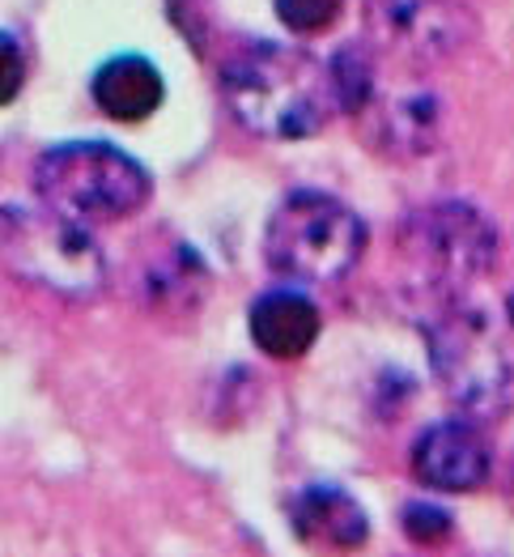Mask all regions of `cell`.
<instances>
[{"label": "cell", "instance_id": "obj_9", "mask_svg": "<svg viewBox=\"0 0 514 557\" xmlns=\"http://www.w3.org/2000/svg\"><path fill=\"white\" fill-rule=\"evenodd\" d=\"M489 443L467 421H438L413 443V476L425 490L442 494H472L489 481Z\"/></svg>", "mask_w": 514, "mask_h": 557}, {"label": "cell", "instance_id": "obj_16", "mask_svg": "<svg viewBox=\"0 0 514 557\" xmlns=\"http://www.w3.org/2000/svg\"><path fill=\"white\" fill-rule=\"evenodd\" d=\"M4 102H13L17 98V90H22V77H26V64H22V47H17V39L4 30Z\"/></svg>", "mask_w": 514, "mask_h": 557}, {"label": "cell", "instance_id": "obj_7", "mask_svg": "<svg viewBox=\"0 0 514 557\" xmlns=\"http://www.w3.org/2000/svg\"><path fill=\"white\" fill-rule=\"evenodd\" d=\"M371 26L378 44L391 47L404 64H442L472 35V13L464 0H374Z\"/></svg>", "mask_w": 514, "mask_h": 557}, {"label": "cell", "instance_id": "obj_5", "mask_svg": "<svg viewBox=\"0 0 514 557\" xmlns=\"http://www.w3.org/2000/svg\"><path fill=\"white\" fill-rule=\"evenodd\" d=\"M4 260L22 281L64 298H93L106 281L102 251L86 226L60 209H4Z\"/></svg>", "mask_w": 514, "mask_h": 557}, {"label": "cell", "instance_id": "obj_3", "mask_svg": "<svg viewBox=\"0 0 514 557\" xmlns=\"http://www.w3.org/2000/svg\"><path fill=\"white\" fill-rule=\"evenodd\" d=\"M425 341H429V362H434L438 383L467 418L493 421L511 409V358L480 311L442 302L434 315H425Z\"/></svg>", "mask_w": 514, "mask_h": 557}, {"label": "cell", "instance_id": "obj_17", "mask_svg": "<svg viewBox=\"0 0 514 557\" xmlns=\"http://www.w3.org/2000/svg\"><path fill=\"white\" fill-rule=\"evenodd\" d=\"M506 315H511V324H514V289H511V298H506Z\"/></svg>", "mask_w": 514, "mask_h": 557}, {"label": "cell", "instance_id": "obj_1", "mask_svg": "<svg viewBox=\"0 0 514 557\" xmlns=\"http://www.w3.org/2000/svg\"><path fill=\"white\" fill-rule=\"evenodd\" d=\"M222 94L234 120L268 140L315 137L336 111H344L331 60L285 44L234 47L222 64Z\"/></svg>", "mask_w": 514, "mask_h": 557}, {"label": "cell", "instance_id": "obj_8", "mask_svg": "<svg viewBox=\"0 0 514 557\" xmlns=\"http://www.w3.org/2000/svg\"><path fill=\"white\" fill-rule=\"evenodd\" d=\"M362 124L366 140H374L383 153L391 158H417L429 153L438 128H442V102L421 86H396V90H383L374 82V90L366 94V102L358 107L353 115Z\"/></svg>", "mask_w": 514, "mask_h": 557}, {"label": "cell", "instance_id": "obj_12", "mask_svg": "<svg viewBox=\"0 0 514 557\" xmlns=\"http://www.w3.org/2000/svg\"><path fill=\"white\" fill-rule=\"evenodd\" d=\"M90 94L106 120L140 124V120H149L162 107L166 82H162V73L145 55H115V60H106L93 73Z\"/></svg>", "mask_w": 514, "mask_h": 557}, {"label": "cell", "instance_id": "obj_6", "mask_svg": "<svg viewBox=\"0 0 514 557\" xmlns=\"http://www.w3.org/2000/svg\"><path fill=\"white\" fill-rule=\"evenodd\" d=\"M400 243L429 273L434 285L460 289L467 281L489 273L493 251H498V231L480 209L460 205V200H442V205L417 209L404 222Z\"/></svg>", "mask_w": 514, "mask_h": 557}, {"label": "cell", "instance_id": "obj_10", "mask_svg": "<svg viewBox=\"0 0 514 557\" xmlns=\"http://www.w3.org/2000/svg\"><path fill=\"white\" fill-rule=\"evenodd\" d=\"M247 324H251V341L260 354L277 362H293L311 354V345L319 341V307L302 289H268L255 298Z\"/></svg>", "mask_w": 514, "mask_h": 557}, {"label": "cell", "instance_id": "obj_14", "mask_svg": "<svg viewBox=\"0 0 514 557\" xmlns=\"http://www.w3.org/2000/svg\"><path fill=\"white\" fill-rule=\"evenodd\" d=\"M344 0H277V17L293 35H324L340 22Z\"/></svg>", "mask_w": 514, "mask_h": 557}, {"label": "cell", "instance_id": "obj_4", "mask_svg": "<svg viewBox=\"0 0 514 557\" xmlns=\"http://www.w3.org/2000/svg\"><path fill=\"white\" fill-rule=\"evenodd\" d=\"M35 191L77 222H120L149 200V175L106 140H68L35 162Z\"/></svg>", "mask_w": 514, "mask_h": 557}, {"label": "cell", "instance_id": "obj_15", "mask_svg": "<svg viewBox=\"0 0 514 557\" xmlns=\"http://www.w3.org/2000/svg\"><path fill=\"white\" fill-rule=\"evenodd\" d=\"M400 523H404V532L417 545H438V541L451 536V515L442 511V507H434V503H409L404 515H400Z\"/></svg>", "mask_w": 514, "mask_h": 557}, {"label": "cell", "instance_id": "obj_13", "mask_svg": "<svg viewBox=\"0 0 514 557\" xmlns=\"http://www.w3.org/2000/svg\"><path fill=\"white\" fill-rule=\"evenodd\" d=\"M140 294H145V302H149L153 311H162V315H187V311H196V307L204 302V294H209V273H204V264L191 256V247L171 243V247H162V251L153 256V264L145 269Z\"/></svg>", "mask_w": 514, "mask_h": 557}, {"label": "cell", "instance_id": "obj_11", "mask_svg": "<svg viewBox=\"0 0 514 557\" xmlns=\"http://www.w3.org/2000/svg\"><path fill=\"white\" fill-rule=\"evenodd\" d=\"M293 536L306 545H331V549H358L371 532L366 511L336 485H311L289 507Z\"/></svg>", "mask_w": 514, "mask_h": 557}, {"label": "cell", "instance_id": "obj_2", "mask_svg": "<svg viewBox=\"0 0 514 557\" xmlns=\"http://www.w3.org/2000/svg\"><path fill=\"white\" fill-rule=\"evenodd\" d=\"M366 251L362 218L327 191H293L264 226V260L298 285H336Z\"/></svg>", "mask_w": 514, "mask_h": 557}]
</instances>
